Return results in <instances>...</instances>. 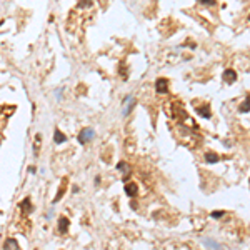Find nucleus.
Instances as JSON below:
<instances>
[{"instance_id": "nucleus-6", "label": "nucleus", "mask_w": 250, "mask_h": 250, "mask_svg": "<svg viewBox=\"0 0 250 250\" xmlns=\"http://www.w3.org/2000/svg\"><path fill=\"white\" fill-rule=\"evenodd\" d=\"M67 227H68V220L65 217H60V220H58V230L62 233H65L67 232Z\"/></svg>"}, {"instance_id": "nucleus-8", "label": "nucleus", "mask_w": 250, "mask_h": 250, "mask_svg": "<svg viewBox=\"0 0 250 250\" xmlns=\"http://www.w3.org/2000/svg\"><path fill=\"white\" fill-rule=\"evenodd\" d=\"M205 160H207L208 164H215V162L218 160V155H217V154H212V152H208V154L205 155Z\"/></svg>"}, {"instance_id": "nucleus-4", "label": "nucleus", "mask_w": 250, "mask_h": 250, "mask_svg": "<svg viewBox=\"0 0 250 250\" xmlns=\"http://www.w3.org/2000/svg\"><path fill=\"white\" fill-rule=\"evenodd\" d=\"M125 192H127L129 197H135L137 195V183H133V182L127 183V185H125Z\"/></svg>"}, {"instance_id": "nucleus-10", "label": "nucleus", "mask_w": 250, "mask_h": 250, "mask_svg": "<svg viewBox=\"0 0 250 250\" xmlns=\"http://www.w3.org/2000/svg\"><path fill=\"white\" fill-rule=\"evenodd\" d=\"M117 168L120 172H125V173H129V167H127V164H123V162H120V164L117 165Z\"/></svg>"}, {"instance_id": "nucleus-3", "label": "nucleus", "mask_w": 250, "mask_h": 250, "mask_svg": "<svg viewBox=\"0 0 250 250\" xmlns=\"http://www.w3.org/2000/svg\"><path fill=\"white\" fill-rule=\"evenodd\" d=\"M155 90H157V93H165L167 92V80L165 79H158L157 83H155Z\"/></svg>"}, {"instance_id": "nucleus-11", "label": "nucleus", "mask_w": 250, "mask_h": 250, "mask_svg": "<svg viewBox=\"0 0 250 250\" xmlns=\"http://www.w3.org/2000/svg\"><path fill=\"white\" fill-rule=\"evenodd\" d=\"M204 242H205V243H210V247H212V248H217V250H220V247H218V243H215L214 240H210V239H205Z\"/></svg>"}, {"instance_id": "nucleus-1", "label": "nucleus", "mask_w": 250, "mask_h": 250, "mask_svg": "<svg viewBox=\"0 0 250 250\" xmlns=\"http://www.w3.org/2000/svg\"><path fill=\"white\" fill-rule=\"evenodd\" d=\"M93 135H95L93 129H85V130H82V132H80L79 140H80L82 143H87L89 140H92V139H93Z\"/></svg>"}, {"instance_id": "nucleus-15", "label": "nucleus", "mask_w": 250, "mask_h": 250, "mask_svg": "<svg viewBox=\"0 0 250 250\" xmlns=\"http://www.w3.org/2000/svg\"><path fill=\"white\" fill-rule=\"evenodd\" d=\"M200 2H205L208 5H215V0H200Z\"/></svg>"}, {"instance_id": "nucleus-7", "label": "nucleus", "mask_w": 250, "mask_h": 250, "mask_svg": "<svg viewBox=\"0 0 250 250\" xmlns=\"http://www.w3.org/2000/svg\"><path fill=\"white\" fill-rule=\"evenodd\" d=\"M20 208L25 212V214H27V212H29V210H32V205H30V198H25L23 202H22V204H20Z\"/></svg>"}, {"instance_id": "nucleus-14", "label": "nucleus", "mask_w": 250, "mask_h": 250, "mask_svg": "<svg viewBox=\"0 0 250 250\" xmlns=\"http://www.w3.org/2000/svg\"><path fill=\"white\" fill-rule=\"evenodd\" d=\"M222 215H223V212H212V217H214V218L222 217Z\"/></svg>"}, {"instance_id": "nucleus-9", "label": "nucleus", "mask_w": 250, "mask_h": 250, "mask_svg": "<svg viewBox=\"0 0 250 250\" xmlns=\"http://www.w3.org/2000/svg\"><path fill=\"white\" fill-rule=\"evenodd\" d=\"M54 137H55V142H57V143H64L65 142V135L60 132V130H55V135Z\"/></svg>"}, {"instance_id": "nucleus-12", "label": "nucleus", "mask_w": 250, "mask_h": 250, "mask_svg": "<svg viewBox=\"0 0 250 250\" xmlns=\"http://www.w3.org/2000/svg\"><path fill=\"white\" fill-rule=\"evenodd\" d=\"M240 110L243 112V114H247V112H248V100H243V104H242V107H240Z\"/></svg>"}, {"instance_id": "nucleus-5", "label": "nucleus", "mask_w": 250, "mask_h": 250, "mask_svg": "<svg viewBox=\"0 0 250 250\" xmlns=\"http://www.w3.org/2000/svg\"><path fill=\"white\" fill-rule=\"evenodd\" d=\"M223 79H225V82H235L237 75H235V72H233V70H225Z\"/></svg>"}, {"instance_id": "nucleus-13", "label": "nucleus", "mask_w": 250, "mask_h": 250, "mask_svg": "<svg viewBox=\"0 0 250 250\" xmlns=\"http://www.w3.org/2000/svg\"><path fill=\"white\" fill-rule=\"evenodd\" d=\"M198 112H200V115H204V117H207V118L210 117V112H208V108H200Z\"/></svg>"}, {"instance_id": "nucleus-2", "label": "nucleus", "mask_w": 250, "mask_h": 250, "mask_svg": "<svg viewBox=\"0 0 250 250\" xmlns=\"http://www.w3.org/2000/svg\"><path fill=\"white\" fill-rule=\"evenodd\" d=\"M133 104H135V98H133L132 95H129L127 98H125V105H123V115H129L130 110H132Z\"/></svg>"}]
</instances>
